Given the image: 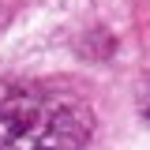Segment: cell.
Returning <instances> with one entry per match:
<instances>
[{
	"mask_svg": "<svg viewBox=\"0 0 150 150\" xmlns=\"http://www.w3.org/2000/svg\"><path fill=\"white\" fill-rule=\"evenodd\" d=\"M94 109L68 86H19L0 98V150H86Z\"/></svg>",
	"mask_w": 150,
	"mask_h": 150,
	"instance_id": "6da1fadb",
	"label": "cell"
},
{
	"mask_svg": "<svg viewBox=\"0 0 150 150\" xmlns=\"http://www.w3.org/2000/svg\"><path fill=\"white\" fill-rule=\"evenodd\" d=\"M139 109H143V116L150 124V75H146V86H143V98H139Z\"/></svg>",
	"mask_w": 150,
	"mask_h": 150,
	"instance_id": "7a4b0ae2",
	"label": "cell"
}]
</instances>
